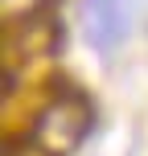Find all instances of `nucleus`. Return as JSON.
<instances>
[{"label": "nucleus", "instance_id": "nucleus-1", "mask_svg": "<svg viewBox=\"0 0 148 156\" xmlns=\"http://www.w3.org/2000/svg\"><path fill=\"white\" fill-rule=\"evenodd\" d=\"M82 25H86V37H91L95 49H115L128 33V12H124V0H86L82 4Z\"/></svg>", "mask_w": 148, "mask_h": 156}]
</instances>
